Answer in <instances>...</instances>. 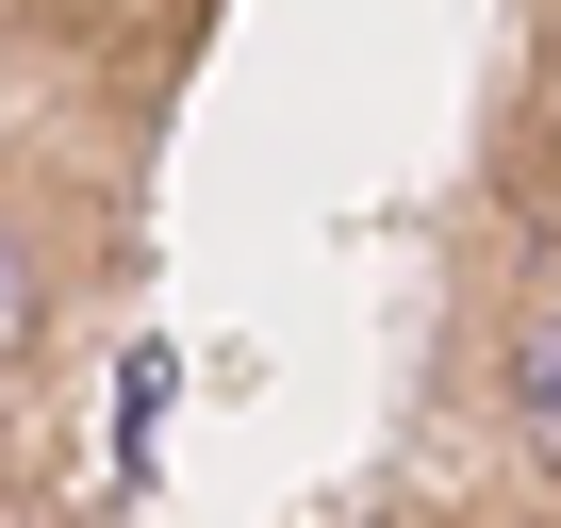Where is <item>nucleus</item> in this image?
Masks as SVG:
<instances>
[{
    "label": "nucleus",
    "mask_w": 561,
    "mask_h": 528,
    "mask_svg": "<svg viewBox=\"0 0 561 528\" xmlns=\"http://www.w3.org/2000/svg\"><path fill=\"white\" fill-rule=\"evenodd\" d=\"M479 413H495V446L561 495V264L495 314V364H479Z\"/></svg>",
    "instance_id": "nucleus-1"
},
{
    "label": "nucleus",
    "mask_w": 561,
    "mask_h": 528,
    "mask_svg": "<svg viewBox=\"0 0 561 528\" xmlns=\"http://www.w3.org/2000/svg\"><path fill=\"white\" fill-rule=\"evenodd\" d=\"M0 528H34V512H0Z\"/></svg>",
    "instance_id": "nucleus-3"
},
{
    "label": "nucleus",
    "mask_w": 561,
    "mask_h": 528,
    "mask_svg": "<svg viewBox=\"0 0 561 528\" xmlns=\"http://www.w3.org/2000/svg\"><path fill=\"white\" fill-rule=\"evenodd\" d=\"M50 331H67V231L0 182V380H34L50 364Z\"/></svg>",
    "instance_id": "nucleus-2"
}]
</instances>
